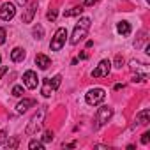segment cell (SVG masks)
<instances>
[{
    "label": "cell",
    "instance_id": "22",
    "mask_svg": "<svg viewBox=\"0 0 150 150\" xmlns=\"http://www.w3.org/2000/svg\"><path fill=\"white\" fill-rule=\"evenodd\" d=\"M122 65H124V57L122 55H117L115 57V67L117 69H122Z\"/></svg>",
    "mask_w": 150,
    "mask_h": 150
},
{
    "label": "cell",
    "instance_id": "14",
    "mask_svg": "<svg viewBox=\"0 0 150 150\" xmlns=\"http://www.w3.org/2000/svg\"><path fill=\"white\" fill-rule=\"evenodd\" d=\"M25 55H27V53H25L23 48H14V50L11 51V60H13V62H21V60L25 58Z\"/></svg>",
    "mask_w": 150,
    "mask_h": 150
},
{
    "label": "cell",
    "instance_id": "2",
    "mask_svg": "<svg viewBox=\"0 0 150 150\" xmlns=\"http://www.w3.org/2000/svg\"><path fill=\"white\" fill-rule=\"evenodd\" d=\"M88 28H90V18H81L76 27L72 30V35H71V44H78L80 41H83L88 34Z\"/></svg>",
    "mask_w": 150,
    "mask_h": 150
},
{
    "label": "cell",
    "instance_id": "25",
    "mask_svg": "<svg viewBox=\"0 0 150 150\" xmlns=\"http://www.w3.org/2000/svg\"><path fill=\"white\" fill-rule=\"evenodd\" d=\"M148 139H150V132H145V134L141 136V143H143V145H146V143H148Z\"/></svg>",
    "mask_w": 150,
    "mask_h": 150
},
{
    "label": "cell",
    "instance_id": "4",
    "mask_svg": "<svg viewBox=\"0 0 150 150\" xmlns=\"http://www.w3.org/2000/svg\"><path fill=\"white\" fill-rule=\"evenodd\" d=\"M65 41H67V28H58L55 32V35L51 37V42H50L51 51H60L64 48Z\"/></svg>",
    "mask_w": 150,
    "mask_h": 150
},
{
    "label": "cell",
    "instance_id": "17",
    "mask_svg": "<svg viewBox=\"0 0 150 150\" xmlns=\"http://www.w3.org/2000/svg\"><path fill=\"white\" fill-rule=\"evenodd\" d=\"M16 146H18V138H13V139L0 143V148H16Z\"/></svg>",
    "mask_w": 150,
    "mask_h": 150
},
{
    "label": "cell",
    "instance_id": "1",
    "mask_svg": "<svg viewBox=\"0 0 150 150\" xmlns=\"http://www.w3.org/2000/svg\"><path fill=\"white\" fill-rule=\"evenodd\" d=\"M44 117H46V106H41L39 108V111L30 118V122H28V125H27V129H25V132L28 134V136H34V134H37L41 129H42V124H44Z\"/></svg>",
    "mask_w": 150,
    "mask_h": 150
},
{
    "label": "cell",
    "instance_id": "11",
    "mask_svg": "<svg viewBox=\"0 0 150 150\" xmlns=\"http://www.w3.org/2000/svg\"><path fill=\"white\" fill-rule=\"evenodd\" d=\"M35 64H37V67L39 69H48L50 65H51V60H50V57H46V55H42V53H39V55H35Z\"/></svg>",
    "mask_w": 150,
    "mask_h": 150
},
{
    "label": "cell",
    "instance_id": "9",
    "mask_svg": "<svg viewBox=\"0 0 150 150\" xmlns=\"http://www.w3.org/2000/svg\"><path fill=\"white\" fill-rule=\"evenodd\" d=\"M111 115H113V110L110 106H101L99 111H97V122H99V125H104L111 118Z\"/></svg>",
    "mask_w": 150,
    "mask_h": 150
},
{
    "label": "cell",
    "instance_id": "26",
    "mask_svg": "<svg viewBox=\"0 0 150 150\" xmlns=\"http://www.w3.org/2000/svg\"><path fill=\"white\" fill-rule=\"evenodd\" d=\"M99 0H85V6L87 7H90V6H94V4H97Z\"/></svg>",
    "mask_w": 150,
    "mask_h": 150
},
{
    "label": "cell",
    "instance_id": "18",
    "mask_svg": "<svg viewBox=\"0 0 150 150\" xmlns=\"http://www.w3.org/2000/svg\"><path fill=\"white\" fill-rule=\"evenodd\" d=\"M32 34H34V37H35V39H42V35H44V28H42L41 25H37V27H34Z\"/></svg>",
    "mask_w": 150,
    "mask_h": 150
},
{
    "label": "cell",
    "instance_id": "27",
    "mask_svg": "<svg viewBox=\"0 0 150 150\" xmlns=\"http://www.w3.org/2000/svg\"><path fill=\"white\" fill-rule=\"evenodd\" d=\"M6 72H7V67H6V65H4V67H0V78H2Z\"/></svg>",
    "mask_w": 150,
    "mask_h": 150
},
{
    "label": "cell",
    "instance_id": "3",
    "mask_svg": "<svg viewBox=\"0 0 150 150\" xmlns=\"http://www.w3.org/2000/svg\"><path fill=\"white\" fill-rule=\"evenodd\" d=\"M60 83H62V76H60V74H57V76H53V78H46L44 83H42L41 94H42L44 97H50V96L60 87Z\"/></svg>",
    "mask_w": 150,
    "mask_h": 150
},
{
    "label": "cell",
    "instance_id": "21",
    "mask_svg": "<svg viewBox=\"0 0 150 150\" xmlns=\"http://www.w3.org/2000/svg\"><path fill=\"white\" fill-rule=\"evenodd\" d=\"M50 141H53V131H46L42 136V143H50Z\"/></svg>",
    "mask_w": 150,
    "mask_h": 150
},
{
    "label": "cell",
    "instance_id": "15",
    "mask_svg": "<svg viewBox=\"0 0 150 150\" xmlns=\"http://www.w3.org/2000/svg\"><path fill=\"white\" fill-rule=\"evenodd\" d=\"M117 32H118L120 35H129V34H131V25H129L127 21H120V23L117 25Z\"/></svg>",
    "mask_w": 150,
    "mask_h": 150
},
{
    "label": "cell",
    "instance_id": "7",
    "mask_svg": "<svg viewBox=\"0 0 150 150\" xmlns=\"http://www.w3.org/2000/svg\"><path fill=\"white\" fill-rule=\"evenodd\" d=\"M16 14V7L13 2H4L2 7H0V20H4V21H9L13 20Z\"/></svg>",
    "mask_w": 150,
    "mask_h": 150
},
{
    "label": "cell",
    "instance_id": "30",
    "mask_svg": "<svg viewBox=\"0 0 150 150\" xmlns=\"http://www.w3.org/2000/svg\"><path fill=\"white\" fill-rule=\"evenodd\" d=\"M18 4H20V6H25V4H27V0H18Z\"/></svg>",
    "mask_w": 150,
    "mask_h": 150
},
{
    "label": "cell",
    "instance_id": "8",
    "mask_svg": "<svg viewBox=\"0 0 150 150\" xmlns=\"http://www.w3.org/2000/svg\"><path fill=\"white\" fill-rule=\"evenodd\" d=\"M23 85H25L27 88H30V90L37 88V85H39V78H37V74H35L34 71H27V72L23 74Z\"/></svg>",
    "mask_w": 150,
    "mask_h": 150
},
{
    "label": "cell",
    "instance_id": "24",
    "mask_svg": "<svg viewBox=\"0 0 150 150\" xmlns=\"http://www.w3.org/2000/svg\"><path fill=\"white\" fill-rule=\"evenodd\" d=\"M6 42V28H0V46Z\"/></svg>",
    "mask_w": 150,
    "mask_h": 150
},
{
    "label": "cell",
    "instance_id": "5",
    "mask_svg": "<svg viewBox=\"0 0 150 150\" xmlns=\"http://www.w3.org/2000/svg\"><path fill=\"white\" fill-rule=\"evenodd\" d=\"M104 97H106V92L103 88H90L87 92V96H85V101L90 106H97V104H101L104 101Z\"/></svg>",
    "mask_w": 150,
    "mask_h": 150
},
{
    "label": "cell",
    "instance_id": "19",
    "mask_svg": "<svg viewBox=\"0 0 150 150\" xmlns=\"http://www.w3.org/2000/svg\"><path fill=\"white\" fill-rule=\"evenodd\" d=\"M28 148H44V143L42 141H39V139H32L30 143H28Z\"/></svg>",
    "mask_w": 150,
    "mask_h": 150
},
{
    "label": "cell",
    "instance_id": "6",
    "mask_svg": "<svg viewBox=\"0 0 150 150\" xmlns=\"http://www.w3.org/2000/svg\"><path fill=\"white\" fill-rule=\"evenodd\" d=\"M110 71H111V62L110 60H101L99 65L92 71V76L94 78H106L110 74Z\"/></svg>",
    "mask_w": 150,
    "mask_h": 150
},
{
    "label": "cell",
    "instance_id": "16",
    "mask_svg": "<svg viewBox=\"0 0 150 150\" xmlns=\"http://www.w3.org/2000/svg\"><path fill=\"white\" fill-rule=\"evenodd\" d=\"M83 13V7L81 6H78V7H72V9H69V11H64V16L65 18H71V16H80Z\"/></svg>",
    "mask_w": 150,
    "mask_h": 150
},
{
    "label": "cell",
    "instance_id": "31",
    "mask_svg": "<svg viewBox=\"0 0 150 150\" xmlns=\"http://www.w3.org/2000/svg\"><path fill=\"white\" fill-rule=\"evenodd\" d=\"M0 62H2V55H0Z\"/></svg>",
    "mask_w": 150,
    "mask_h": 150
},
{
    "label": "cell",
    "instance_id": "23",
    "mask_svg": "<svg viewBox=\"0 0 150 150\" xmlns=\"http://www.w3.org/2000/svg\"><path fill=\"white\" fill-rule=\"evenodd\" d=\"M46 18H48L50 21H55V20H57V11H55V9H51V11L46 14Z\"/></svg>",
    "mask_w": 150,
    "mask_h": 150
},
{
    "label": "cell",
    "instance_id": "29",
    "mask_svg": "<svg viewBox=\"0 0 150 150\" xmlns=\"http://www.w3.org/2000/svg\"><path fill=\"white\" fill-rule=\"evenodd\" d=\"M122 88H124V85H122V83H117V85H115V90H122Z\"/></svg>",
    "mask_w": 150,
    "mask_h": 150
},
{
    "label": "cell",
    "instance_id": "12",
    "mask_svg": "<svg viewBox=\"0 0 150 150\" xmlns=\"http://www.w3.org/2000/svg\"><path fill=\"white\" fill-rule=\"evenodd\" d=\"M30 106H35V99H23L21 103H18L16 110H18V113H25Z\"/></svg>",
    "mask_w": 150,
    "mask_h": 150
},
{
    "label": "cell",
    "instance_id": "20",
    "mask_svg": "<svg viewBox=\"0 0 150 150\" xmlns=\"http://www.w3.org/2000/svg\"><path fill=\"white\" fill-rule=\"evenodd\" d=\"M13 96H14V97H21V96H23V87H21V85L13 87Z\"/></svg>",
    "mask_w": 150,
    "mask_h": 150
},
{
    "label": "cell",
    "instance_id": "28",
    "mask_svg": "<svg viewBox=\"0 0 150 150\" xmlns=\"http://www.w3.org/2000/svg\"><path fill=\"white\" fill-rule=\"evenodd\" d=\"M80 58H81V60H87V58H88V55H87V53H80Z\"/></svg>",
    "mask_w": 150,
    "mask_h": 150
},
{
    "label": "cell",
    "instance_id": "13",
    "mask_svg": "<svg viewBox=\"0 0 150 150\" xmlns=\"http://www.w3.org/2000/svg\"><path fill=\"white\" fill-rule=\"evenodd\" d=\"M148 118H150V110H148V108H145V110H141V111H139V113L136 115V120H138V122H139L141 125H146V124L150 122Z\"/></svg>",
    "mask_w": 150,
    "mask_h": 150
},
{
    "label": "cell",
    "instance_id": "10",
    "mask_svg": "<svg viewBox=\"0 0 150 150\" xmlns=\"http://www.w3.org/2000/svg\"><path fill=\"white\" fill-rule=\"evenodd\" d=\"M35 13H37V2L28 4L27 9H25V13H23V16H21V21H23V23H30V21L34 20Z\"/></svg>",
    "mask_w": 150,
    "mask_h": 150
}]
</instances>
